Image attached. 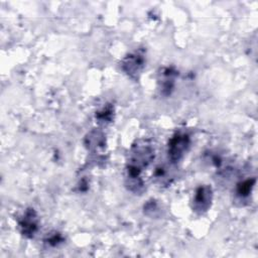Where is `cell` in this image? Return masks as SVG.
Listing matches in <instances>:
<instances>
[{"label": "cell", "instance_id": "cell-3", "mask_svg": "<svg viewBox=\"0 0 258 258\" xmlns=\"http://www.w3.org/2000/svg\"><path fill=\"white\" fill-rule=\"evenodd\" d=\"M212 201H213L212 187L208 184L200 185L195 191L192 202H191V209L198 215L205 214L211 208Z\"/></svg>", "mask_w": 258, "mask_h": 258}, {"label": "cell", "instance_id": "cell-7", "mask_svg": "<svg viewBox=\"0 0 258 258\" xmlns=\"http://www.w3.org/2000/svg\"><path fill=\"white\" fill-rule=\"evenodd\" d=\"M85 145L91 151H96L105 146V135L102 131L92 130L85 137Z\"/></svg>", "mask_w": 258, "mask_h": 258}, {"label": "cell", "instance_id": "cell-8", "mask_svg": "<svg viewBox=\"0 0 258 258\" xmlns=\"http://www.w3.org/2000/svg\"><path fill=\"white\" fill-rule=\"evenodd\" d=\"M255 182H256V178L255 177H249V178H246L240 182L237 183V186H236V195L239 199H247L254 185H255Z\"/></svg>", "mask_w": 258, "mask_h": 258}, {"label": "cell", "instance_id": "cell-4", "mask_svg": "<svg viewBox=\"0 0 258 258\" xmlns=\"http://www.w3.org/2000/svg\"><path fill=\"white\" fill-rule=\"evenodd\" d=\"M145 64L144 54L140 51H135L129 53L125 56L121 62V69L126 73L130 78L137 79L141 74Z\"/></svg>", "mask_w": 258, "mask_h": 258}, {"label": "cell", "instance_id": "cell-2", "mask_svg": "<svg viewBox=\"0 0 258 258\" xmlns=\"http://www.w3.org/2000/svg\"><path fill=\"white\" fill-rule=\"evenodd\" d=\"M190 144L188 134L183 132L175 133L168 142V158L172 163H176L184 156Z\"/></svg>", "mask_w": 258, "mask_h": 258}, {"label": "cell", "instance_id": "cell-6", "mask_svg": "<svg viewBox=\"0 0 258 258\" xmlns=\"http://www.w3.org/2000/svg\"><path fill=\"white\" fill-rule=\"evenodd\" d=\"M177 76L176 71L172 68H165L160 73V78L158 80L159 90L163 96H168L172 92L175 84V78Z\"/></svg>", "mask_w": 258, "mask_h": 258}, {"label": "cell", "instance_id": "cell-9", "mask_svg": "<svg viewBox=\"0 0 258 258\" xmlns=\"http://www.w3.org/2000/svg\"><path fill=\"white\" fill-rule=\"evenodd\" d=\"M112 116H113V111L110 107L104 108L102 111L96 114V118L101 122H110L112 120Z\"/></svg>", "mask_w": 258, "mask_h": 258}, {"label": "cell", "instance_id": "cell-1", "mask_svg": "<svg viewBox=\"0 0 258 258\" xmlns=\"http://www.w3.org/2000/svg\"><path fill=\"white\" fill-rule=\"evenodd\" d=\"M154 159V149L146 142H137L133 145L126 164L125 182L129 190L140 194L144 189L141 172Z\"/></svg>", "mask_w": 258, "mask_h": 258}, {"label": "cell", "instance_id": "cell-5", "mask_svg": "<svg viewBox=\"0 0 258 258\" xmlns=\"http://www.w3.org/2000/svg\"><path fill=\"white\" fill-rule=\"evenodd\" d=\"M38 216L33 209H27L18 221L20 232L27 238H32L38 230Z\"/></svg>", "mask_w": 258, "mask_h": 258}, {"label": "cell", "instance_id": "cell-10", "mask_svg": "<svg viewBox=\"0 0 258 258\" xmlns=\"http://www.w3.org/2000/svg\"><path fill=\"white\" fill-rule=\"evenodd\" d=\"M62 241H63V239H62L61 235L58 234V233H53V234L47 236V238H46V240H45V242H46L47 244H49L50 246H56V245H58L59 243H61Z\"/></svg>", "mask_w": 258, "mask_h": 258}]
</instances>
